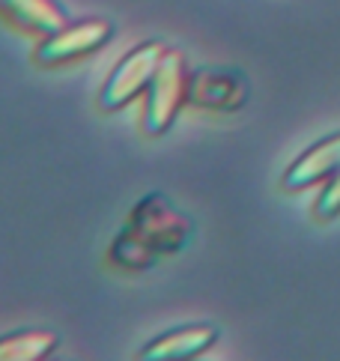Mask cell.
<instances>
[{"label":"cell","mask_w":340,"mask_h":361,"mask_svg":"<svg viewBox=\"0 0 340 361\" xmlns=\"http://www.w3.org/2000/svg\"><path fill=\"white\" fill-rule=\"evenodd\" d=\"M188 81H191V69L186 54L179 48H167L159 69H155L150 90L143 93L140 128L147 137H162L174 128L179 114L188 105Z\"/></svg>","instance_id":"cell-1"},{"label":"cell","mask_w":340,"mask_h":361,"mask_svg":"<svg viewBox=\"0 0 340 361\" xmlns=\"http://www.w3.org/2000/svg\"><path fill=\"white\" fill-rule=\"evenodd\" d=\"M164 51L167 48L159 39H147L135 48H128L126 54L116 60V66L108 72V78H104V84L99 90V111L102 114H120L128 105H135V102L150 90Z\"/></svg>","instance_id":"cell-2"},{"label":"cell","mask_w":340,"mask_h":361,"mask_svg":"<svg viewBox=\"0 0 340 361\" xmlns=\"http://www.w3.org/2000/svg\"><path fill=\"white\" fill-rule=\"evenodd\" d=\"M126 227H132L164 257L179 254L194 236V218L162 191H150L147 197H140L128 212Z\"/></svg>","instance_id":"cell-3"},{"label":"cell","mask_w":340,"mask_h":361,"mask_svg":"<svg viewBox=\"0 0 340 361\" xmlns=\"http://www.w3.org/2000/svg\"><path fill=\"white\" fill-rule=\"evenodd\" d=\"M114 39V21L108 18H81L63 24L57 33L39 39L33 48L36 66H66V63L93 57Z\"/></svg>","instance_id":"cell-4"},{"label":"cell","mask_w":340,"mask_h":361,"mask_svg":"<svg viewBox=\"0 0 340 361\" xmlns=\"http://www.w3.org/2000/svg\"><path fill=\"white\" fill-rule=\"evenodd\" d=\"M251 96L248 75L236 66H198L191 69L188 81V105L215 114H233L245 108Z\"/></svg>","instance_id":"cell-5"},{"label":"cell","mask_w":340,"mask_h":361,"mask_svg":"<svg viewBox=\"0 0 340 361\" xmlns=\"http://www.w3.org/2000/svg\"><path fill=\"white\" fill-rule=\"evenodd\" d=\"M221 331L215 322H188V326H174L152 341L143 343L138 361H191L203 358L218 343Z\"/></svg>","instance_id":"cell-6"},{"label":"cell","mask_w":340,"mask_h":361,"mask_svg":"<svg viewBox=\"0 0 340 361\" xmlns=\"http://www.w3.org/2000/svg\"><path fill=\"white\" fill-rule=\"evenodd\" d=\"M337 171H340V132H332L320 137L317 144H310L298 159H293V164L281 176V185L286 191H305L317 183H325Z\"/></svg>","instance_id":"cell-7"},{"label":"cell","mask_w":340,"mask_h":361,"mask_svg":"<svg viewBox=\"0 0 340 361\" xmlns=\"http://www.w3.org/2000/svg\"><path fill=\"white\" fill-rule=\"evenodd\" d=\"M0 21L18 33L45 39L69 24V16L60 0H0Z\"/></svg>","instance_id":"cell-8"},{"label":"cell","mask_w":340,"mask_h":361,"mask_svg":"<svg viewBox=\"0 0 340 361\" xmlns=\"http://www.w3.org/2000/svg\"><path fill=\"white\" fill-rule=\"evenodd\" d=\"M60 334L51 329H18L0 334V361H45L57 353Z\"/></svg>","instance_id":"cell-9"},{"label":"cell","mask_w":340,"mask_h":361,"mask_svg":"<svg viewBox=\"0 0 340 361\" xmlns=\"http://www.w3.org/2000/svg\"><path fill=\"white\" fill-rule=\"evenodd\" d=\"M162 257L164 254L155 251L147 239H140L132 227H123L108 248V260L123 272H147V269L159 266Z\"/></svg>","instance_id":"cell-10"},{"label":"cell","mask_w":340,"mask_h":361,"mask_svg":"<svg viewBox=\"0 0 340 361\" xmlns=\"http://www.w3.org/2000/svg\"><path fill=\"white\" fill-rule=\"evenodd\" d=\"M313 215H317V221H332L340 215V171L322 183L320 197L313 203Z\"/></svg>","instance_id":"cell-11"},{"label":"cell","mask_w":340,"mask_h":361,"mask_svg":"<svg viewBox=\"0 0 340 361\" xmlns=\"http://www.w3.org/2000/svg\"><path fill=\"white\" fill-rule=\"evenodd\" d=\"M45 361H66V358H57V355H51V358H45Z\"/></svg>","instance_id":"cell-12"},{"label":"cell","mask_w":340,"mask_h":361,"mask_svg":"<svg viewBox=\"0 0 340 361\" xmlns=\"http://www.w3.org/2000/svg\"><path fill=\"white\" fill-rule=\"evenodd\" d=\"M191 361H203V358H191Z\"/></svg>","instance_id":"cell-13"}]
</instances>
